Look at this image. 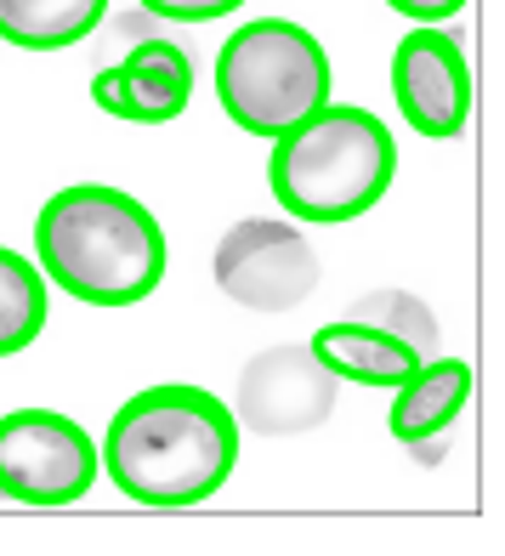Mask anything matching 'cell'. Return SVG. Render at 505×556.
<instances>
[{
  "mask_svg": "<svg viewBox=\"0 0 505 556\" xmlns=\"http://www.w3.org/2000/svg\"><path fill=\"white\" fill-rule=\"evenodd\" d=\"M125 74V119L131 125H165L188 109L193 97V63L182 46L171 40H142L131 58L119 63Z\"/></svg>",
  "mask_w": 505,
  "mask_h": 556,
  "instance_id": "11",
  "label": "cell"
},
{
  "mask_svg": "<svg viewBox=\"0 0 505 556\" xmlns=\"http://www.w3.org/2000/svg\"><path fill=\"white\" fill-rule=\"evenodd\" d=\"M336 409V375L313 358V346H273L239 375V426L262 438H295L324 426Z\"/></svg>",
  "mask_w": 505,
  "mask_h": 556,
  "instance_id": "8",
  "label": "cell"
},
{
  "mask_svg": "<svg viewBox=\"0 0 505 556\" xmlns=\"http://www.w3.org/2000/svg\"><path fill=\"white\" fill-rule=\"evenodd\" d=\"M216 285L250 313H290L318 290V256L290 222H239L216 244Z\"/></svg>",
  "mask_w": 505,
  "mask_h": 556,
  "instance_id": "6",
  "label": "cell"
},
{
  "mask_svg": "<svg viewBox=\"0 0 505 556\" xmlns=\"http://www.w3.org/2000/svg\"><path fill=\"white\" fill-rule=\"evenodd\" d=\"M46 330V273L23 250L0 244V358L35 346Z\"/></svg>",
  "mask_w": 505,
  "mask_h": 556,
  "instance_id": "13",
  "label": "cell"
},
{
  "mask_svg": "<svg viewBox=\"0 0 505 556\" xmlns=\"http://www.w3.org/2000/svg\"><path fill=\"white\" fill-rule=\"evenodd\" d=\"M35 267L86 307H137L165 278V233L142 199L109 182H74L40 205Z\"/></svg>",
  "mask_w": 505,
  "mask_h": 556,
  "instance_id": "2",
  "label": "cell"
},
{
  "mask_svg": "<svg viewBox=\"0 0 505 556\" xmlns=\"http://www.w3.org/2000/svg\"><path fill=\"white\" fill-rule=\"evenodd\" d=\"M346 318H369V324H381V330H392V336H403V341H415V346L438 341V318L426 313L415 295H403V290H375V295H364Z\"/></svg>",
  "mask_w": 505,
  "mask_h": 556,
  "instance_id": "14",
  "label": "cell"
},
{
  "mask_svg": "<svg viewBox=\"0 0 505 556\" xmlns=\"http://www.w3.org/2000/svg\"><path fill=\"white\" fill-rule=\"evenodd\" d=\"M392 97L397 114L415 125L420 137H460L471 119V68L466 52L454 46L438 23H415L392 52Z\"/></svg>",
  "mask_w": 505,
  "mask_h": 556,
  "instance_id": "7",
  "label": "cell"
},
{
  "mask_svg": "<svg viewBox=\"0 0 505 556\" xmlns=\"http://www.w3.org/2000/svg\"><path fill=\"white\" fill-rule=\"evenodd\" d=\"M97 443L80 420L58 409L0 415V494L17 505H74L97 483Z\"/></svg>",
  "mask_w": 505,
  "mask_h": 556,
  "instance_id": "5",
  "label": "cell"
},
{
  "mask_svg": "<svg viewBox=\"0 0 505 556\" xmlns=\"http://www.w3.org/2000/svg\"><path fill=\"white\" fill-rule=\"evenodd\" d=\"M109 0H0V40L23 52H63L103 23Z\"/></svg>",
  "mask_w": 505,
  "mask_h": 556,
  "instance_id": "12",
  "label": "cell"
},
{
  "mask_svg": "<svg viewBox=\"0 0 505 556\" xmlns=\"http://www.w3.org/2000/svg\"><path fill=\"white\" fill-rule=\"evenodd\" d=\"M239 420L205 387H142L125 397L109 438L97 448V466L114 477V489L154 511L211 500L239 466Z\"/></svg>",
  "mask_w": 505,
  "mask_h": 556,
  "instance_id": "1",
  "label": "cell"
},
{
  "mask_svg": "<svg viewBox=\"0 0 505 556\" xmlns=\"http://www.w3.org/2000/svg\"><path fill=\"white\" fill-rule=\"evenodd\" d=\"M91 103L103 109V114H114V119H125V74L119 68H103L91 80Z\"/></svg>",
  "mask_w": 505,
  "mask_h": 556,
  "instance_id": "17",
  "label": "cell"
},
{
  "mask_svg": "<svg viewBox=\"0 0 505 556\" xmlns=\"http://www.w3.org/2000/svg\"><path fill=\"white\" fill-rule=\"evenodd\" d=\"M313 358L352 387H403L420 369V346L369 318H330L313 336Z\"/></svg>",
  "mask_w": 505,
  "mask_h": 556,
  "instance_id": "9",
  "label": "cell"
},
{
  "mask_svg": "<svg viewBox=\"0 0 505 556\" xmlns=\"http://www.w3.org/2000/svg\"><path fill=\"white\" fill-rule=\"evenodd\" d=\"M387 7L409 23H449L454 12H466L471 0H387Z\"/></svg>",
  "mask_w": 505,
  "mask_h": 556,
  "instance_id": "16",
  "label": "cell"
},
{
  "mask_svg": "<svg viewBox=\"0 0 505 556\" xmlns=\"http://www.w3.org/2000/svg\"><path fill=\"white\" fill-rule=\"evenodd\" d=\"M244 0H142V12L171 17V23H216V17H233Z\"/></svg>",
  "mask_w": 505,
  "mask_h": 556,
  "instance_id": "15",
  "label": "cell"
},
{
  "mask_svg": "<svg viewBox=\"0 0 505 556\" xmlns=\"http://www.w3.org/2000/svg\"><path fill=\"white\" fill-rule=\"evenodd\" d=\"M392 170H397V142L387 119L352 103H324L301 125L273 137L267 188L285 205V216L341 227L381 205Z\"/></svg>",
  "mask_w": 505,
  "mask_h": 556,
  "instance_id": "3",
  "label": "cell"
},
{
  "mask_svg": "<svg viewBox=\"0 0 505 556\" xmlns=\"http://www.w3.org/2000/svg\"><path fill=\"white\" fill-rule=\"evenodd\" d=\"M471 397V364L466 358H432L409 375L392 397V438L397 443H426L454 426V415Z\"/></svg>",
  "mask_w": 505,
  "mask_h": 556,
  "instance_id": "10",
  "label": "cell"
},
{
  "mask_svg": "<svg viewBox=\"0 0 505 556\" xmlns=\"http://www.w3.org/2000/svg\"><path fill=\"white\" fill-rule=\"evenodd\" d=\"M222 114L250 137H279L330 103V52L290 17L239 23L216 52Z\"/></svg>",
  "mask_w": 505,
  "mask_h": 556,
  "instance_id": "4",
  "label": "cell"
}]
</instances>
